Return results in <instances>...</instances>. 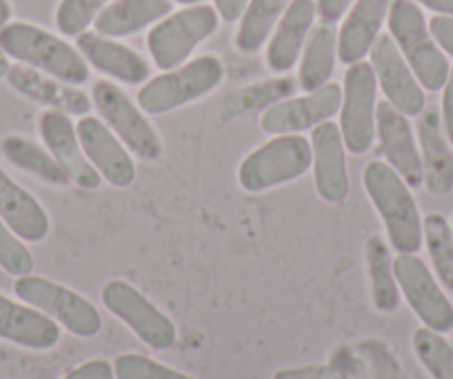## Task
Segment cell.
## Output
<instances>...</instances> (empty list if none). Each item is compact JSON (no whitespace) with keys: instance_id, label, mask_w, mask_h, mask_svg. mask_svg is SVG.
Listing matches in <instances>:
<instances>
[{"instance_id":"cell-38","label":"cell","mask_w":453,"mask_h":379,"mask_svg":"<svg viewBox=\"0 0 453 379\" xmlns=\"http://www.w3.org/2000/svg\"><path fill=\"white\" fill-rule=\"evenodd\" d=\"M354 3L356 0H316V11L322 23L335 25L351 10Z\"/></svg>"},{"instance_id":"cell-14","label":"cell","mask_w":453,"mask_h":379,"mask_svg":"<svg viewBox=\"0 0 453 379\" xmlns=\"http://www.w3.org/2000/svg\"><path fill=\"white\" fill-rule=\"evenodd\" d=\"M82 151L91 167L100 173L104 182L116 189H127L136 180V163L132 151L120 142V138L96 116H81L76 122Z\"/></svg>"},{"instance_id":"cell-16","label":"cell","mask_w":453,"mask_h":379,"mask_svg":"<svg viewBox=\"0 0 453 379\" xmlns=\"http://www.w3.org/2000/svg\"><path fill=\"white\" fill-rule=\"evenodd\" d=\"M313 185L318 195L329 204L345 202L349 195V171H347V147L340 126L331 120L311 129Z\"/></svg>"},{"instance_id":"cell-18","label":"cell","mask_w":453,"mask_h":379,"mask_svg":"<svg viewBox=\"0 0 453 379\" xmlns=\"http://www.w3.org/2000/svg\"><path fill=\"white\" fill-rule=\"evenodd\" d=\"M416 129L426 191L435 198H447L453 193V145L444 132L440 109L425 107Z\"/></svg>"},{"instance_id":"cell-33","label":"cell","mask_w":453,"mask_h":379,"mask_svg":"<svg viewBox=\"0 0 453 379\" xmlns=\"http://www.w3.org/2000/svg\"><path fill=\"white\" fill-rule=\"evenodd\" d=\"M116 379H196L141 352H123L113 360Z\"/></svg>"},{"instance_id":"cell-27","label":"cell","mask_w":453,"mask_h":379,"mask_svg":"<svg viewBox=\"0 0 453 379\" xmlns=\"http://www.w3.org/2000/svg\"><path fill=\"white\" fill-rule=\"evenodd\" d=\"M0 151H3L7 163L14 164L16 169L25 171L27 176L54 186V189H65L67 185H72L65 169L56 163V158L47 151V147H41L38 142L29 140V138L7 136L5 140L0 142Z\"/></svg>"},{"instance_id":"cell-36","label":"cell","mask_w":453,"mask_h":379,"mask_svg":"<svg viewBox=\"0 0 453 379\" xmlns=\"http://www.w3.org/2000/svg\"><path fill=\"white\" fill-rule=\"evenodd\" d=\"M63 379H116V375H113L111 361L96 357V360H87L85 364L69 370Z\"/></svg>"},{"instance_id":"cell-3","label":"cell","mask_w":453,"mask_h":379,"mask_svg":"<svg viewBox=\"0 0 453 379\" xmlns=\"http://www.w3.org/2000/svg\"><path fill=\"white\" fill-rule=\"evenodd\" d=\"M389 36L398 45L411 72L425 91H440L447 82L449 60L429 32V20L413 0H391Z\"/></svg>"},{"instance_id":"cell-9","label":"cell","mask_w":453,"mask_h":379,"mask_svg":"<svg viewBox=\"0 0 453 379\" xmlns=\"http://www.w3.org/2000/svg\"><path fill=\"white\" fill-rule=\"evenodd\" d=\"M100 299L116 320L123 322L142 344L154 351H169L176 344V324L151 299H147L132 282L120 280V277L104 282Z\"/></svg>"},{"instance_id":"cell-21","label":"cell","mask_w":453,"mask_h":379,"mask_svg":"<svg viewBox=\"0 0 453 379\" xmlns=\"http://www.w3.org/2000/svg\"><path fill=\"white\" fill-rule=\"evenodd\" d=\"M316 0H291L278 20L267 45V67L273 73H289L303 56L304 42L316 23Z\"/></svg>"},{"instance_id":"cell-7","label":"cell","mask_w":453,"mask_h":379,"mask_svg":"<svg viewBox=\"0 0 453 379\" xmlns=\"http://www.w3.org/2000/svg\"><path fill=\"white\" fill-rule=\"evenodd\" d=\"M14 293L20 302L45 313L60 329L76 337L91 339L103 330V315L98 308L85 295L58 282L29 273V276L16 277Z\"/></svg>"},{"instance_id":"cell-28","label":"cell","mask_w":453,"mask_h":379,"mask_svg":"<svg viewBox=\"0 0 453 379\" xmlns=\"http://www.w3.org/2000/svg\"><path fill=\"white\" fill-rule=\"evenodd\" d=\"M365 260H367L369 286H372V304L378 313H395L403 302L398 280L394 273V258L380 235H373L365 244Z\"/></svg>"},{"instance_id":"cell-1","label":"cell","mask_w":453,"mask_h":379,"mask_svg":"<svg viewBox=\"0 0 453 379\" xmlns=\"http://www.w3.org/2000/svg\"><path fill=\"white\" fill-rule=\"evenodd\" d=\"M365 193L385 224L387 238L395 253H418L425 242L422 216L411 186L382 160H372L363 169Z\"/></svg>"},{"instance_id":"cell-40","label":"cell","mask_w":453,"mask_h":379,"mask_svg":"<svg viewBox=\"0 0 453 379\" xmlns=\"http://www.w3.org/2000/svg\"><path fill=\"white\" fill-rule=\"evenodd\" d=\"M250 0H213V7H216L218 16L226 23H236L241 20V16L245 14Z\"/></svg>"},{"instance_id":"cell-5","label":"cell","mask_w":453,"mask_h":379,"mask_svg":"<svg viewBox=\"0 0 453 379\" xmlns=\"http://www.w3.org/2000/svg\"><path fill=\"white\" fill-rule=\"evenodd\" d=\"M311 163V142L303 133L273 136L245 155L238 167V185L247 193H263L303 178Z\"/></svg>"},{"instance_id":"cell-42","label":"cell","mask_w":453,"mask_h":379,"mask_svg":"<svg viewBox=\"0 0 453 379\" xmlns=\"http://www.w3.org/2000/svg\"><path fill=\"white\" fill-rule=\"evenodd\" d=\"M12 23V5L10 0H0V29Z\"/></svg>"},{"instance_id":"cell-29","label":"cell","mask_w":453,"mask_h":379,"mask_svg":"<svg viewBox=\"0 0 453 379\" xmlns=\"http://www.w3.org/2000/svg\"><path fill=\"white\" fill-rule=\"evenodd\" d=\"M291 0H250L236 32V49L241 54H258L276 29Z\"/></svg>"},{"instance_id":"cell-19","label":"cell","mask_w":453,"mask_h":379,"mask_svg":"<svg viewBox=\"0 0 453 379\" xmlns=\"http://www.w3.org/2000/svg\"><path fill=\"white\" fill-rule=\"evenodd\" d=\"M76 47L94 69L125 85H145L151 76V64L132 47L100 36L98 32H82L76 38Z\"/></svg>"},{"instance_id":"cell-30","label":"cell","mask_w":453,"mask_h":379,"mask_svg":"<svg viewBox=\"0 0 453 379\" xmlns=\"http://www.w3.org/2000/svg\"><path fill=\"white\" fill-rule=\"evenodd\" d=\"M298 87V80L294 78H273V80L256 82V85L245 87V89L232 91L225 98V113L229 117L247 116V113L267 111L269 107L278 104L280 100H287Z\"/></svg>"},{"instance_id":"cell-39","label":"cell","mask_w":453,"mask_h":379,"mask_svg":"<svg viewBox=\"0 0 453 379\" xmlns=\"http://www.w3.org/2000/svg\"><path fill=\"white\" fill-rule=\"evenodd\" d=\"M440 116H442V125L449 142L453 145V67L442 87V109H440Z\"/></svg>"},{"instance_id":"cell-13","label":"cell","mask_w":453,"mask_h":379,"mask_svg":"<svg viewBox=\"0 0 453 379\" xmlns=\"http://www.w3.org/2000/svg\"><path fill=\"white\" fill-rule=\"evenodd\" d=\"M372 56V69L376 73L378 87L385 94L387 102L398 109L407 117H418L426 107V95L422 85L418 82L416 73L407 64L404 56L400 54L394 38L380 34L376 45L369 51Z\"/></svg>"},{"instance_id":"cell-15","label":"cell","mask_w":453,"mask_h":379,"mask_svg":"<svg viewBox=\"0 0 453 379\" xmlns=\"http://www.w3.org/2000/svg\"><path fill=\"white\" fill-rule=\"evenodd\" d=\"M38 133H41L47 151L65 169L72 185L85 191L100 189L103 178H100V173L87 160L81 145V138H78L76 125H73L67 113L56 111V109L42 111V116L38 117Z\"/></svg>"},{"instance_id":"cell-4","label":"cell","mask_w":453,"mask_h":379,"mask_svg":"<svg viewBox=\"0 0 453 379\" xmlns=\"http://www.w3.org/2000/svg\"><path fill=\"white\" fill-rule=\"evenodd\" d=\"M222 78H225V64L218 56H198L180 67L150 78L138 91V107L151 116L176 111L218 89Z\"/></svg>"},{"instance_id":"cell-25","label":"cell","mask_w":453,"mask_h":379,"mask_svg":"<svg viewBox=\"0 0 453 379\" xmlns=\"http://www.w3.org/2000/svg\"><path fill=\"white\" fill-rule=\"evenodd\" d=\"M172 14V0H113L96 16L100 36L125 38L151 27Z\"/></svg>"},{"instance_id":"cell-44","label":"cell","mask_w":453,"mask_h":379,"mask_svg":"<svg viewBox=\"0 0 453 379\" xmlns=\"http://www.w3.org/2000/svg\"><path fill=\"white\" fill-rule=\"evenodd\" d=\"M173 3H180V5H200V3H204V0H173Z\"/></svg>"},{"instance_id":"cell-46","label":"cell","mask_w":453,"mask_h":379,"mask_svg":"<svg viewBox=\"0 0 453 379\" xmlns=\"http://www.w3.org/2000/svg\"><path fill=\"white\" fill-rule=\"evenodd\" d=\"M451 342H453V339H451Z\"/></svg>"},{"instance_id":"cell-11","label":"cell","mask_w":453,"mask_h":379,"mask_svg":"<svg viewBox=\"0 0 453 379\" xmlns=\"http://www.w3.org/2000/svg\"><path fill=\"white\" fill-rule=\"evenodd\" d=\"M394 273L400 295L407 299L422 326L438 333L453 330V304L425 260L416 253H398L394 258Z\"/></svg>"},{"instance_id":"cell-35","label":"cell","mask_w":453,"mask_h":379,"mask_svg":"<svg viewBox=\"0 0 453 379\" xmlns=\"http://www.w3.org/2000/svg\"><path fill=\"white\" fill-rule=\"evenodd\" d=\"M0 269L14 277L34 273V255L27 244L0 217Z\"/></svg>"},{"instance_id":"cell-2","label":"cell","mask_w":453,"mask_h":379,"mask_svg":"<svg viewBox=\"0 0 453 379\" xmlns=\"http://www.w3.org/2000/svg\"><path fill=\"white\" fill-rule=\"evenodd\" d=\"M0 47L20 64L47 73L65 85L81 87L89 80V64L76 47L32 23H7L0 29Z\"/></svg>"},{"instance_id":"cell-45","label":"cell","mask_w":453,"mask_h":379,"mask_svg":"<svg viewBox=\"0 0 453 379\" xmlns=\"http://www.w3.org/2000/svg\"><path fill=\"white\" fill-rule=\"evenodd\" d=\"M451 229H453V220H451Z\"/></svg>"},{"instance_id":"cell-31","label":"cell","mask_w":453,"mask_h":379,"mask_svg":"<svg viewBox=\"0 0 453 379\" xmlns=\"http://www.w3.org/2000/svg\"><path fill=\"white\" fill-rule=\"evenodd\" d=\"M422 235H425V246L429 253L431 267L435 277L453 293V229L451 222L442 213H429L422 220Z\"/></svg>"},{"instance_id":"cell-17","label":"cell","mask_w":453,"mask_h":379,"mask_svg":"<svg viewBox=\"0 0 453 379\" xmlns=\"http://www.w3.org/2000/svg\"><path fill=\"white\" fill-rule=\"evenodd\" d=\"M376 133L380 138L387 163L411 189H420L425 185V171H422L420 147L409 117L385 100L376 109Z\"/></svg>"},{"instance_id":"cell-23","label":"cell","mask_w":453,"mask_h":379,"mask_svg":"<svg viewBox=\"0 0 453 379\" xmlns=\"http://www.w3.org/2000/svg\"><path fill=\"white\" fill-rule=\"evenodd\" d=\"M391 0H356L338 32V60L356 64L376 45L380 29L389 16Z\"/></svg>"},{"instance_id":"cell-12","label":"cell","mask_w":453,"mask_h":379,"mask_svg":"<svg viewBox=\"0 0 453 379\" xmlns=\"http://www.w3.org/2000/svg\"><path fill=\"white\" fill-rule=\"evenodd\" d=\"M340 104H342V87L326 82L320 89L280 100L269 107L260 117V129L269 136L311 132L322 122L331 120L340 111Z\"/></svg>"},{"instance_id":"cell-24","label":"cell","mask_w":453,"mask_h":379,"mask_svg":"<svg viewBox=\"0 0 453 379\" xmlns=\"http://www.w3.org/2000/svg\"><path fill=\"white\" fill-rule=\"evenodd\" d=\"M0 217L23 242L38 244L50 235V213L0 167Z\"/></svg>"},{"instance_id":"cell-26","label":"cell","mask_w":453,"mask_h":379,"mask_svg":"<svg viewBox=\"0 0 453 379\" xmlns=\"http://www.w3.org/2000/svg\"><path fill=\"white\" fill-rule=\"evenodd\" d=\"M338 58V29L331 23L313 25L303 56H300L298 87L303 91H316L331 82Z\"/></svg>"},{"instance_id":"cell-22","label":"cell","mask_w":453,"mask_h":379,"mask_svg":"<svg viewBox=\"0 0 453 379\" xmlns=\"http://www.w3.org/2000/svg\"><path fill=\"white\" fill-rule=\"evenodd\" d=\"M7 82L23 98L42 104L47 109L63 111L67 116H87L91 109V100L87 98L85 91H81L78 87L65 85V82L56 80V78L47 76L42 72H36L27 64H12L10 72H7Z\"/></svg>"},{"instance_id":"cell-8","label":"cell","mask_w":453,"mask_h":379,"mask_svg":"<svg viewBox=\"0 0 453 379\" xmlns=\"http://www.w3.org/2000/svg\"><path fill=\"white\" fill-rule=\"evenodd\" d=\"M91 104L100 113V120L120 138L125 147L145 163L163 158V140L147 120L145 111L120 89L116 82L98 80L91 87Z\"/></svg>"},{"instance_id":"cell-20","label":"cell","mask_w":453,"mask_h":379,"mask_svg":"<svg viewBox=\"0 0 453 379\" xmlns=\"http://www.w3.org/2000/svg\"><path fill=\"white\" fill-rule=\"evenodd\" d=\"M63 329L51 317L25 302L0 293V339L27 351H50L58 346Z\"/></svg>"},{"instance_id":"cell-34","label":"cell","mask_w":453,"mask_h":379,"mask_svg":"<svg viewBox=\"0 0 453 379\" xmlns=\"http://www.w3.org/2000/svg\"><path fill=\"white\" fill-rule=\"evenodd\" d=\"M109 3L111 0H60L56 10V27L63 36L78 38Z\"/></svg>"},{"instance_id":"cell-37","label":"cell","mask_w":453,"mask_h":379,"mask_svg":"<svg viewBox=\"0 0 453 379\" xmlns=\"http://www.w3.org/2000/svg\"><path fill=\"white\" fill-rule=\"evenodd\" d=\"M429 32L440 45V49L453 58V16L435 14L429 20Z\"/></svg>"},{"instance_id":"cell-6","label":"cell","mask_w":453,"mask_h":379,"mask_svg":"<svg viewBox=\"0 0 453 379\" xmlns=\"http://www.w3.org/2000/svg\"><path fill=\"white\" fill-rule=\"evenodd\" d=\"M220 27V16L211 5H189L165 16L147 34V49L156 67L169 72L189 60V56Z\"/></svg>"},{"instance_id":"cell-41","label":"cell","mask_w":453,"mask_h":379,"mask_svg":"<svg viewBox=\"0 0 453 379\" xmlns=\"http://www.w3.org/2000/svg\"><path fill=\"white\" fill-rule=\"evenodd\" d=\"M418 5L435 11L440 16H453V0H413Z\"/></svg>"},{"instance_id":"cell-32","label":"cell","mask_w":453,"mask_h":379,"mask_svg":"<svg viewBox=\"0 0 453 379\" xmlns=\"http://www.w3.org/2000/svg\"><path fill=\"white\" fill-rule=\"evenodd\" d=\"M413 352L431 379H453V342L444 333L420 326L413 333Z\"/></svg>"},{"instance_id":"cell-43","label":"cell","mask_w":453,"mask_h":379,"mask_svg":"<svg viewBox=\"0 0 453 379\" xmlns=\"http://www.w3.org/2000/svg\"><path fill=\"white\" fill-rule=\"evenodd\" d=\"M10 56L5 54V51H3V47H0V80H3V78H7V72H10Z\"/></svg>"},{"instance_id":"cell-10","label":"cell","mask_w":453,"mask_h":379,"mask_svg":"<svg viewBox=\"0 0 453 379\" xmlns=\"http://www.w3.org/2000/svg\"><path fill=\"white\" fill-rule=\"evenodd\" d=\"M378 80L372 64L360 60L349 64L342 82L340 104V133L351 155H363L372 149L376 136Z\"/></svg>"}]
</instances>
